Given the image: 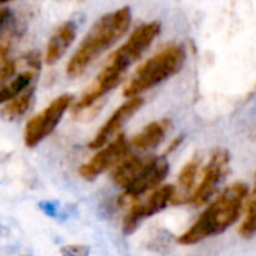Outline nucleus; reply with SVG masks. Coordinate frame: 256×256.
Returning a JSON list of instances; mask_svg holds the SVG:
<instances>
[{"mask_svg": "<svg viewBox=\"0 0 256 256\" xmlns=\"http://www.w3.org/2000/svg\"><path fill=\"white\" fill-rule=\"evenodd\" d=\"M170 171V164L165 158H150L147 166L140 174V177L124 190L122 201H130L134 202L141 195L150 190L159 189L158 186L165 180L166 174Z\"/></svg>", "mask_w": 256, "mask_h": 256, "instance_id": "nucleus-10", "label": "nucleus"}, {"mask_svg": "<svg viewBox=\"0 0 256 256\" xmlns=\"http://www.w3.org/2000/svg\"><path fill=\"white\" fill-rule=\"evenodd\" d=\"M128 152L129 142L126 141V136L118 135L100 152H98L87 164L80 166V176L86 180H94L105 171L118 166L128 158Z\"/></svg>", "mask_w": 256, "mask_h": 256, "instance_id": "nucleus-7", "label": "nucleus"}, {"mask_svg": "<svg viewBox=\"0 0 256 256\" xmlns=\"http://www.w3.org/2000/svg\"><path fill=\"white\" fill-rule=\"evenodd\" d=\"M184 60L186 52L182 45L165 46L158 54L146 60L141 66H138L130 81L124 87V96L129 99L138 98V94L142 92L164 82L183 68Z\"/></svg>", "mask_w": 256, "mask_h": 256, "instance_id": "nucleus-4", "label": "nucleus"}, {"mask_svg": "<svg viewBox=\"0 0 256 256\" xmlns=\"http://www.w3.org/2000/svg\"><path fill=\"white\" fill-rule=\"evenodd\" d=\"M240 236L243 238H252L256 236V184L249 198V206L246 212V218L240 226Z\"/></svg>", "mask_w": 256, "mask_h": 256, "instance_id": "nucleus-17", "label": "nucleus"}, {"mask_svg": "<svg viewBox=\"0 0 256 256\" xmlns=\"http://www.w3.org/2000/svg\"><path fill=\"white\" fill-rule=\"evenodd\" d=\"M130 8L124 6L100 16L86 34L66 66L69 76H80L102 52L112 46L130 26Z\"/></svg>", "mask_w": 256, "mask_h": 256, "instance_id": "nucleus-3", "label": "nucleus"}, {"mask_svg": "<svg viewBox=\"0 0 256 256\" xmlns=\"http://www.w3.org/2000/svg\"><path fill=\"white\" fill-rule=\"evenodd\" d=\"M249 196V188L244 183H234L228 186L220 195L204 210L198 220L182 234L177 242L184 246L196 244L210 237L225 232L242 216L246 200Z\"/></svg>", "mask_w": 256, "mask_h": 256, "instance_id": "nucleus-2", "label": "nucleus"}, {"mask_svg": "<svg viewBox=\"0 0 256 256\" xmlns=\"http://www.w3.org/2000/svg\"><path fill=\"white\" fill-rule=\"evenodd\" d=\"M72 104L70 94H62L56 98L44 111L38 116L32 117L24 129V142L27 147H36L40 141H44L48 135L54 132L62 117L68 111Z\"/></svg>", "mask_w": 256, "mask_h": 256, "instance_id": "nucleus-5", "label": "nucleus"}, {"mask_svg": "<svg viewBox=\"0 0 256 256\" xmlns=\"http://www.w3.org/2000/svg\"><path fill=\"white\" fill-rule=\"evenodd\" d=\"M142 104H144V100H142V98H132V99H129L128 102H124L122 106H118L114 112H112V116L106 120V123L99 129V132L94 135V138L90 141V144H88V147L90 148H102V147H105V146H108V141L114 136V135H117L118 132H120V129L123 128V124L142 106ZM118 136V135H117Z\"/></svg>", "mask_w": 256, "mask_h": 256, "instance_id": "nucleus-11", "label": "nucleus"}, {"mask_svg": "<svg viewBox=\"0 0 256 256\" xmlns=\"http://www.w3.org/2000/svg\"><path fill=\"white\" fill-rule=\"evenodd\" d=\"M201 166V159L196 156L192 160H189L183 170L178 174V186L180 189L177 190V196L174 202H190V198L195 192V183L198 177V171Z\"/></svg>", "mask_w": 256, "mask_h": 256, "instance_id": "nucleus-15", "label": "nucleus"}, {"mask_svg": "<svg viewBox=\"0 0 256 256\" xmlns=\"http://www.w3.org/2000/svg\"><path fill=\"white\" fill-rule=\"evenodd\" d=\"M159 32H160L159 21H150L135 28V32L129 36V39L117 51L111 54L108 63L104 66V69L94 80L93 86L75 104L72 112L75 116H80L81 112L90 110L104 94L112 90L122 81L129 66L135 63L142 56V52L152 45V42L156 39Z\"/></svg>", "mask_w": 256, "mask_h": 256, "instance_id": "nucleus-1", "label": "nucleus"}, {"mask_svg": "<svg viewBox=\"0 0 256 256\" xmlns=\"http://www.w3.org/2000/svg\"><path fill=\"white\" fill-rule=\"evenodd\" d=\"M182 140H183L182 136H180V138H177V140H174V141L171 142V147H170V148L166 150V154H170V153H171V152H172L174 148H177V147H178V146L182 144Z\"/></svg>", "mask_w": 256, "mask_h": 256, "instance_id": "nucleus-19", "label": "nucleus"}, {"mask_svg": "<svg viewBox=\"0 0 256 256\" xmlns=\"http://www.w3.org/2000/svg\"><path fill=\"white\" fill-rule=\"evenodd\" d=\"M60 256H90V248L84 244H69L60 250Z\"/></svg>", "mask_w": 256, "mask_h": 256, "instance_id": "nucleus-18", "label": "nucleus"}, {"mask_svg": "<svg viewBox=\"0 0 256 256\" xmlns=\"http://www.w3.org/2000/svg\"><path fill=\"white\" fill-rule=\"evenodd\" d=\"M40 68L39 56L32 52L26 56L24 58L16 60V72L12 78H9L6 82L2 84L0 90V102L2 105L21 96L27 90H30L38 72Z\"/></svg>", "mask_w": 256, "mask_h": 256, "instance_id": "nucleus-9", "label": "nucleus"}, {"mask_svg": "<svg viewBox=\"0 0 256 256\" xmlns=\"http://www.w3.org/2000/svg\"><path fill=\"white\" fill-rule=\"evenodd\" d=\"M177 196V189L172 184H165L156 189L146 201L142 202H134L130 206L124 220H123V232L132 234L136 226L147 218L165 210L171 202H174Z\"/></svg>", "mask_w": 256, "mask_h": 256, "instance_id": "nucleus-6", "label": "nucleus"}, {"mask_svg": "<svg viewBox=\"0 0 256 256\" xmlns=\"http://www.w3.org/2000/svg\"><path fill=\"white\" fill-rule=\"evenodd\" d=\"M150 158H141V156H128L118 166L114 168L112 180L117 186L122 189H128L144 171L147 166Z\"/></svg>", "mask_w": 256, "mask_h": 256, "instance_id": "nucleus-13", "label": "nucleus"}, {"mask_svg": "<svg viewBox=\"0 0 256 256\" xmlns=\"http://www.w3.org/2000/svg\"><path fill=\"white\" fill-rule=\"evenodd\" d=\"M168 126H170L168 120H156V122H152L140 134H136L132 138L130 144L134 147L140 148V150L154 148V147H158L164 141Z\"/></svg>", "mask_w": 256, "mask_h": 256, "instance_id": "nucleus-14", "label": "nucleus"}, {"mask_svg": "<svg viewBox=\"0 0 256 256\" xmlns=\"http://www.w3.org/2000/svg\"><path fill=\"white\" fill-rule=\"evenodd\" d=\"M228 165H230V153L224 148L216 150L212 154V158L204 170V174L201 177V182L196 186V189L190 198V204L204 206L206 202L210 201V198L214 195L219 184L222 183L224 177L226 176Z\"/></svg>", "mask_w": 256, "mask_h": 256, "instance_id": "nucleus-8", "label": "nucleus"}, {"mask_svg": "<svg viewBox=\"0 0 256 256\" xmlns=\"http://www.w3.org/2000/svg\"><path fill=\"white\" fill-rule=\"evenodd\" d=\"M33 96V88L27 90L26 93H22L21 96L3 104L2 106V117L4 120H15L18 117H21L30 106V100Z\"/></svg>", "mask_w": 256, "mask_h": 256, "instance_id": "nucleus-16", "label": "nucleus"}, {"mask_svg": "<svg viewBox=\"0 0 256 256\" xmlns=\"http://www.w3.org/2000/svg\"><path fill=\"white\" fill-rule=\"evenodd\" d=\"M75 34H76V26L74 21H66L60 27H57V30L52 33V36L46 44L45 60L48 64H54L63 57L69 45L74 42Z\"/></svg>", "mask_w": 256, "mask_h": 256, "instance_id": "nucleus-12", "label": "nucleus"}]
</instances>
